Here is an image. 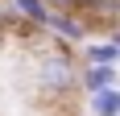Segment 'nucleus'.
<instances>
[{
  "mask_svg": "<svg viewBox=\"0 0 120 116\" xmlns=\"http://www.w3.org/2000/svg\"><path fill=\"white\" fill-rule=\"evenodd\" d=\"M108 37H112V42H116V46H120V25H116V29H112V33H108Z\"/></svg>",
  "mask_w": 120,
  "mask_h": 116,
  "instance_id": "8",
  "label": "nucleus"
},
{
  "mask_svg": "<svg viewBox=\"0 0 120 116\" xmlns=\"http://www.w3.org/2000/svg\"><path fill=\"white\" fill-rule=\"evenodd\" d=\"M91 116H120V87H108V91L91 95Z\"/></svg>",
  "mask_w": 120,
  "mask_h": 116,
  "instance_id": "6",
  "label": "nucleus"
},
{
  "mask_svg": "<svg viewBox=\"0 0 120 116\" xmlns=\"http://www.w3.org/2000/svg\"><path fill=\"white\" fill-rule=\"evenodd\" d=\"M79 87L87 95L95 91H108V87H120V66H99V62H83L79 70Z\"/></svg>",
  "mask_w": 120,
  "mask_h": 116,
  "instance_id": "3",
  "label": "nucleus"
},
{
  "mask_svg": "<svg viewBox=\"0 0 120 116\" xmlns=\"http://www.w3.org/2000/svg\"><path fill=\"white\" fill-rule=\"evenodd\" d=\"M46 33L58 42V46H75V42H87V33H91V25H87L83 12L75 8H54V17H50Z\"/></svg>",
  "mask_w": 120,
  "mask_h": 116,
  "instance_id": "2",
  "label": "nucleus"
},
{
  "mask_svg": "<svg viewBox=\"0 0 120 116\" xmlns=\"http://www.w3.org/2000/svg\"><path fill=\"white\" fill-rule=\"evenodd\" d=\"M83 62H99V66H120V46L112 37L104 42H83Z\"/></svg>",
  "mask_w": 120,
  "mask_h": 116,
  "instance_id": "4",
  "label": "nucleus"
},
{
  "mask_svg": "<svg viewBox=\"0 0 120 116\" xmlns=\"http://www.w3.org/2000/svg\"><path fill=\"white\" fill-rule=\"evenodd\" d=\"M8 4L21 12L29 25H37V29H46L50 17H54V4H50V0H8Z\"/></svg>",
  "mask_w": 120,
  "mask_h": 116,
  "instance_id": "5",
  "label": "nucleus"
},
{
  "mask_svg": "<svg viewBox=\"0 0 120 116\" xmlns=\"http://www.w3.org/2000/svg\"><path fill=\"white\" fill-rule=\"evenodd\" d=\"M54 8H75V0H50Z\"/></svg>",
  "mask_w": 120,
  "mask_h": 116,
  "instance_id": "7",
  "label": "nucleus"
},
{
  "mask_svg": "<svg viewBox=\"0 0 120 116\" xmlns=\"http://www.w3.org/2000/svg\"><path fill=\"white\" fill-rule=\"evenodd\" d=\"M37 87L46 95H71L79 87V66L71 58V46H54L37 62Z\"/></svg>",
  "mask_w": 120,
  "mask_h": 116,
  "instance_id": "1",
  "label": "nucleus"
}]
</instances>
